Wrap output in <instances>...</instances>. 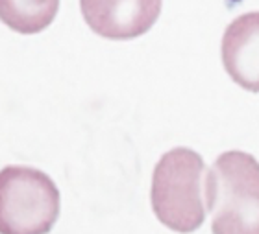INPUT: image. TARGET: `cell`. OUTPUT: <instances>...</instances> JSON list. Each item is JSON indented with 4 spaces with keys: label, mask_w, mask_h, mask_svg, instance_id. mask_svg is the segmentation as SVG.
I'll return each instance as SVG.
<instances>
[{
    "label": "cell",
    "mask_w": 259,
    "mask_h": 234,
    "mask_svg": "<svg viewBox=\"0 0 259 234\" xmlns=\"http://www.w3.org/2000/svg\"><path fill=\"white\" fill-rule=\"evenodd\" d=\"M213 234H259V162L244 151L219 155L205 177Z\"/></svg>",
    "instance_id": "cell-1"
},
{
    "label": "cell",
    "mask_w": 259,
    "mask_h": 234,
    "mask_svg": "<svg viewBox=\"0 0 259 234\" xmlns=\"http://www.w3.org/2000/svg\"><path fill=\"white\" fill-rule=\"evenodd\" d=\"M204 168V159L189 148L170 149L154 168L152 210L174 232H194L204 223L205 208L200 190Z\"/></svg>",
    "instance_id": "cell-2"
},
{
    "label": "cell",
    "mask_w": 259,
    "mask_h": 234,
    "mask_svg": "<svg viewBox=\"0 0 259 234\" xmlns=\"http://www.w3.org/2000/svg\"><path fill=\"white\" fill-rule=\"evenodd\" d=\"M60 218V190L30 166L0 170V234H49Z\"/></svg>",
    "instance_id": "cell-3"
},
{
    "label": "cell",
    "mask_w": 259,
    "mask_h": 234,
    "mask_svg": "<svg viewBox=\"0 0 259 234\" xmlns=\"http://www.w3.org/2000/svg\"><path fill=\"white\" fill-rule=\"evenodd\" d=\"M163 0H80L83 21L93 32L111 41L145 35L161 13Z\"/></svg>",
    "instance_id": "cell-4"
},
{
    "label": "cell",
    "mask_w": 259,
    "mask_h": 234,
    "mask_svg": "<svg viewBox=\"0 0 259 234\" xmlns=\"http://www.w3.org/2000/svg\"><path fill=\"white\" fill-rule=\"evenodd\" d=\"M222 63L239 87L259 92V11L239 15L226 28Z\"/></svg>",
    "instance_id": "cell-5"
},
{
    "label": "cell",
    "mask_w": 259,
    "mask_h": 234,
    "mask_svg": "<svg viewBox=\"0 0 259 234\" xmlns=\"http://www.w3.org/2000/svg\"><path fill=\"white\" fill-rule=\"evenodd\" d=\"M60 0H0V21L17 33L32 35L54 22Z\"/></svg>",
    "instance_id": "cell-6"
}]
</instances>
